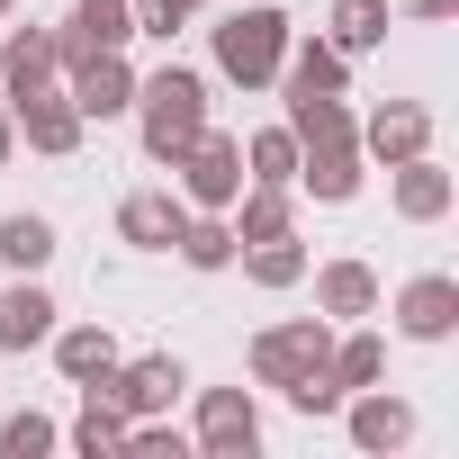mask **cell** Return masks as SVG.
<instances>
[{
	"label": "cell",
	"instance_id": "6da1fadb",
	"mask_svg": "<svg viewBox=\"0 0 459 459\" xmlns=\"http://www.w3.org/2000/svg\"><path fill=\"white\" fill-rule=\"evenodd\" d=\"M126 117L144 126V153H153V162H171V153H180V144L207 126V73H189V64H162V73H144Z\"/></svg>",
	"mask_w": 459,
	"mask_h": 459
},
{
	"label": "cell",
	"instance_id": "7a4b0ae2",
	"mask_svg": "<svg viewBox=\"0 0 459 459\" xmlns=\"http://www.w3.org/2000/svg\"><path fill=\"white\" fill-rule=\"evenodd\" d=\"M289 37H298V28H289L280 10H235V19H216V73L235 82V91H271Z\"/></svg>",
	"mask_w": 459,
	"mask_h": 459
},
{
	"label": "cell",
	"instance_id": "3957f363",
	"mask_svg": "<svg viewBox=\"0 0 459 459\" xmlns=\"http://www.w3.org/2000/svg\"><path fill=\"white\" fill-rule=\"evenodd\" d=\"M171 180H180V207H235L244 189V135H225V126H198L180 153H171Z\"/></svg>",
	"mask_w": 459,
	"mask_h": 459
},
{
	"label": "cell",
	"instance_id": "277c9868",
	"mask_svg": "<svg viewBox=\"0 0 459 459\" xmlns=\"http://www.w3.org/2000/svg\"><path fill=\"white\" fill-rule=\"evenodd\" d=\"M189 450H207V459H253V450H262V405H253V387H207Z\"/></svg>",
	"mask_w": 459,
	"mask_h": 459
},
{
	"label": "cell",
	"instance_id": "5b68a950",
	"mask_svg": "<svg viewBox=\"0 0 459 459\" xmlns=\"http://www.w3.org/2000/svg\"><path fill=\"white\" fill-rule=\"evenodd\" d=\"M325 351H333V325H325V316H298V325L253 333V351H244V360H253V378H262V387H289V378H298V369H316Z\"/></svg>",
	"mask_w": 459,
	"mask_h": 459
},
{
	"label": "cell",
	"instance_id": "8992f818",
	"mask_svg": "<svg viewBox=\"0 0 459 459\" xmlns=\"http://www.w3.org/2000/svg\"><path fill=\"white\" fill-rule=\"evenodd\" d=\"M180 387H189V369H180L171 351H144V360H117L100 396L135 423V414H171V405H180Z\"/></svg>",
	"mask_w": 459,
	"mask_h": 459
},
{
	"label": "cell",
	"instance_id": "52a82bcc",
	"mask_svg": "<svg viewBox=\"0 0 459 459\" xmlns=\"http://www.w3.org/2000/svg\"><path fill=\"white\" fill-rule=\"evenodd\" d=\"M10 117H19V144H28V153H46V162L82 153V135H91V117L73 108V91H64V82H55V91H37V100H19Z\"/></svg>",
	"mask_w": 459,
	"mask_h": 459
},
{
	"label": "cell",
	"instance_id": "ba28073f",
	"mask_svg": "<svg viewBox=\"0 0 459 459\" xmlns=\"http://www.w3.org/2000/svg\"><path fill=\"white\" fill-rule=\"evenodd\" d=\"M360 180H369V153H360V135L298 144V189H307L316 207H342V198H360Z\"/></svg>",
	"mask_w": 459,
	"mask_h": 459
},
{
	"label": "cell",
	"instance_id": "9c48e42d",
	"mask_svg": "<svg viewBox=\"0 0 459 459\" xmlns=\"http://www.w3.org/2000/svg\"><path fill=\"white\" fill-rule=\"evenodd\" d=\"M396 333L405 342H450L459 333V280L450 271H414L396 289Z\"/></svg>",
	"mask_w": 459,
	"mask_h": 459
},
{
	"label": "cell",
	"instance_id": "30bf717a",
	"mask_svg": "<svg viewBox=\"0 0 459 459\" xmlns=\"http://www.w3.org/2000/svg\"><path fill=\"white\" fill-rule=\"evenodd\" d=\"M135 37V10H126V0H82V10L55 28V64L73 73V64H91V55H117Z\"/></svg>",
	"mask_w": 459,
	"mask_h": 459
},
{
	"label": "cell",
	"instance_id": "8fae6325",
	"mask_svg": "<svg viewBox=\"0 0 459 459\" xmlns=\"http://www.w3.org/2000/svg\"><path fill=\"white\" fill-rule=\"evenodd\" d=\"M64 91H73V108H82L91 126L126 117V108H135V64H126V46H117V55H91V64H73V73H64Z\"/></svg>",
	"mask_w": 459,
	"mask_h": 459
},
{
	"label": "cell",
	"instance_id": "7c38bea8",
	"mask_svg": "<svg viewBox=\"0 0 459 459\" xmlns=\"http://www.w3.org/2000/svg\"><path fill=\"white\" fill-rule=\"evenodd\" d=\"M360 153H369V162H414V153H432V108H423V100L369 108V117H360Z\"/></svg>",
	"mask_w": 459,
	"mask_h": 459
},
{
	"label": "cell",
	"instance_id": "4fadbf2b",
	"mask_svg": "<svg viewBox=\"0 0 459 459\" xmlns=\"http://www.w3.org/2000/svg\"><path fill=\"white\" fill-rule=\"evenodd\" d=\"M342 423H351V450H369V459L414 441V405L387 396V387H351V396H342Z\"/></svg>",
	"mask_w": 459,
	"mask_h": 459
},
{
	"label": "cell",
	"instance_id": "5bb4252c",
	"mask_svg": "<svg viewBox=\"0 0 459 459\" xmlns=\"http://www.w3.org/2000/svg\"><path fill=\"white\" fill-rule=\"evenodd\" d=\"M55 298H46V280L37 271H10V280H0V351H37L46 333H55Z\"/></svg>",
	"mask_w": 459,
	"mask_h": 459
},
{
	"label": "cell",
	"instance_id": "9a60e30c",
	"mask_svg": "<svg viewBox=\"0 0 459 459\" xmlns=\"http://www.w3.org/2000/svg\"><path fill=\"white\" fill-rule=\"evenodd\" d=\"M387 198H396V216H405V225H441V216H450V198H459V180H450L432 153H414V162H387Z\"/></svg>",
	"mask_w": 459,
	"mask_h": 459
},
{
	"label": "cell",
	"instance_id": "2e32d148",
	"mask_svg": "<svg viewBox=\"0 0 459 459\" xmlns=\"http://www.w3.org/2000/svg\"><path fill=\"white\" fill-rule=\"evenodd\" d=\"M64 82V64H55V28H19L10 46H0V100H37V91H55Z\"/></svg>",
	"mask_w": 459,
	"mask_h": 459
},
{
	"label": "cell",
	"instance_id": "e0dca14e",
	"mask_svg": "<svg viewBox=\"0 0 459 459\" xmlns=\"http://www.w3.org/2000/svg\"><path fill=\"white\" fill-rule=\"evenodd\" d=\"M378 298H387V289H378V271H369V262H351V253L316 271V316H325V325H360V316H378Z\"/></svg>",
	"mask_w": 459,
	"mask_h": 459
},
{
	"label": "cell",
	"instance_id": "ac0fdd59",
	"mask_svg": "<svg viewBox=\"0 0 459 459\" xmlns=\"http://www.w3.org/2000/svg\"><path fill=\"white\" fill-rule=\"evenodd\" d=\"M46 342H55V369H64V378H73V387H108V369H117V360H126V351H117V333H108V325H55V333H46Z\"/></svg>",
	"mask_w": 459,
	"mask_h": 459
},
{
	"label": "cell",
	"instance_id": "d6986e66",
	"mask_svg": "<svg viewBox=\"0 0 459 459\" xmlns=\"http://www.w3.org/2000/svg\"><path fill=\"white\" fill-rule=\"evenodd\" d=\"M180 189H135V198H117V244H135V253H171V235H180Z\"/></svg>",
	"mask_w": 459,
	"mask_h": 459
},
{
	"label": "cell",
	"instance_id": "ffe728a7",
	"mask_svg": "<svg viewBox=\"0 0 459 459\" xmlns=\"http://www.w3.org/2000/svg\"><path fill=\"white\" fill-rule=\"evenodd\" d=\"M280 91H351V55H342L333 37H289Z\"/></svg>",
	"mask_w": 459,
	"mask_h": 459
},
{
	"label": "cell",
	"instance_id": "44dd1931",
	"mask_svg": "<svg viewBox=\"0 0 459 459\" xmlns=\"http://www.w3.org/2000/svg\"><path fill=\"white\" fill-rule=\"evenodd\" d=\"M171 253H180L189 271H235L244 244H235V225H225L216 207H189V216H180V235H171Z\"/></svg>",
	"mask_w": 459,
	"mask_h": 459
},
{
	"label": "cell",
	"instance_id": "7402d4cb",
	"mask_svg": "<svg viewBox=\"0 0 459 459\" xmlns=\"http://www.w3.org/2000/svg\"><path fill=\"white\" fill-rule=\"evenodd\" d=\"M64 441H73L82 459H117V450H126V414H117L100 387H82V414H73V432H64Z\"/></svg>",
	"mask_w": 459,
	"mask_h": 459
},
{
	"label": "cell",
	"instance_id": "603a6c76",
	"mask_svg": "<svg viewBox=\"0 0 459 459\" xmlns=\"http://www.w3.org/2000/svg\"><path fill=\"white\" fill-rule=\"evenodd\" d=\"M235 262L253 271V289H298V280H307V244H298V225H289V235H271V244H244Z\"/></svg>",
	"mask_w": 459,
	"mask_h": 459
},
{
	"label": "cell",
	"instance_id": "cb8c5ba5",
	"mask_svg": "<svg viewBox=\"0 0 459 459\" xmlns=\"http://www.w3.org/2000/svg\"><path fill=\"white\" fill-rule=\"evenodd\" d=\"M325 369L342 378V396H351V387H378V378H387V342L351 325V333H333V351H325Z\"/></svg>",
	"mask_w": 459,
	"mask_h": 459
},
{
	"label": "cell",
	"instance_id": "d4e9b609",
	"mask_svg": "<svg viewBox=\"0 0 459 459\" xmlns=\"http://www.w3.org/2000/svg\"><path fill=\"white\" fill-rule=\"evenodd\" d=\"M387 19H396L387 0H333V28H325V37H333L342 55H378V46H387Z\"/></svg>",
	"mask_w": 459,
	"mask_h": 459
},
{
	"label": "cell",
	"instance_id": "484cf974",
	"mask_svg": "<svg viewBox=\"0 0 459 459\" xmlns=\"http://www.w3.org/2000/svg\"><path fill=\"white\" fill-rule=\"evenodd\" d=\"M46 262H55V225L28 216V207L0 216V271H46Z\"/></svg>",
	"mask_w": 459,
	"mask_h": 459
},
{
	"label": "cell",
	"instance_id": "4316f807",
	"mask_svg": "<svg viewBox=\"0 0 459 459\" xmlns=\"http://www.w3.org/2000/svg\"><path fill=\"white\" fill-rule=\"evenodd\" d=\"M244 180L298 189V135H289V126H253V135H244Z\"/></svg>",
	"mask_w": 459,
	"mask_h": 459
},
{
	"label": "cell",
	"instance_id": "83f0119b",
	"mask_svg": "<svg viewBox=\"0 0 459 459\" xmlns=\"http://www.w3.org/2000/svg\"><path fill=\"white\" fill-rule=\"evenodd\" d=\"M64 432H55V414H10L0 423V459H46Z\"/></svg>",
	"mask_w": 459,
	"mask_h": 459
},
{
	"label": "cell",
	"instance_id": "f1b7e54d",
	"mask_svg": "<svg viewBox=\"0 0 459 459\" xmlns=\"http://www.w3.org/2000/svg\"><path fill=\"white\" fill-rule=\"evenodd\" d=\"M126 10H135V37H162V46H171V37L207 10V0H126Z\"/></svg>",
	"mask_w": 459,
	"mask_h": 459
},
{
	"label": "cell",
	"instance_id": "f546056e",
	"mask_svg": "<svg viewBox=\"0 0 459 459\" xmlns=\"http://www.w3.org/2000/svg\"><path fill=\"white\" fill-rule=\"evenodd\" d=\"M387 10H396V19H432V28H441V19H459V0H387Z\"/></svg>",
	"mask_w": 459,
	"mask_h": 459
},
{
	"label": "cell",
	"instance_id": "4dcf8cb0",
	"mask_svg": "<svg viewBox=\"0 0 459 459\" xmlns=\"http://www.w3.org/2000/svg\"><path fill=\"white\" fill-rule=\"evenodd\" d=\"M10 153H19V117H10V100H0V171H10Z\"/></svg>",
	"mask_w": 459,
	"mask_h": 459
},
{
	"label": "cell",
	"instance_id": "1f68e13d",
	"mask_svg": "<svg viewBox=\"0 0 459 459\" xmlns=\"http://www.w3.org/2000/svg\"><path fill=\"white\" fill-rule=\"evenodd\" d=\"M10 10H19V0H0V19H10Z\"/></svg>",
	"mask_w": 459,
	"mask_h": 459
}]
</instances>
